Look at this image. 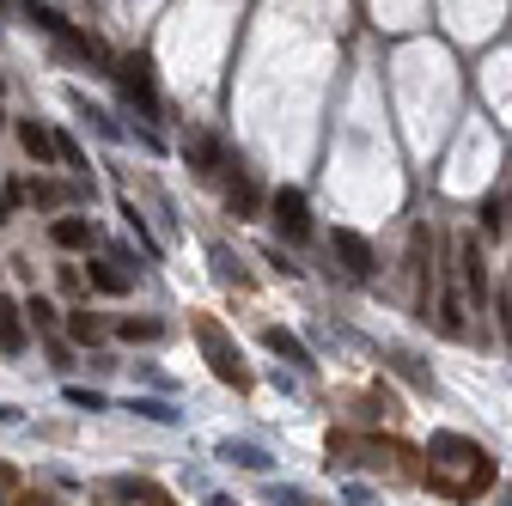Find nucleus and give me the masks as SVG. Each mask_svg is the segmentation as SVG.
Instances as JSON below:
<instances>
[{"mask_svg":"<svg viewBox=\"0 0 512 506\" xmlns=\"http://www.w3.org/2000/svg\"><path fill=\"white\" fill-rule=\"evenodd\" d=\"M427 458H433L427 482H433L439 494H452V500H470V494H482V488L494 482V464H488V452L476 446V439H464V433H433Z\"/></svg>","mask_w":512,"mask_h":506,"instance_id":"nucleus-1","label":"nucleus"},{"mask_svg":"<svg viewBox=\"0 0 512 506\" xmlns=\"http://www.w3.org/2000/svg\"><path fill=\"white\" fill-rule=\"evenodd\" d=\"M25 19L37 25V31H49L68 55H80V61H92V68H104V74H116V61H110V49L92 37V31H80V25H68L55 7H43V0H25Z\"/></svg>","mask_w":512,"mask_h":506,"instance_id":"nucleus-2","label":"nucleus"},{"mask_svg":"<svg viewBox=\"0 0 512 506\" xmlns=\"http://www.w3.org/2000/svg\"><path fill=\"white\" fill-rule=\"evenodd\" d=\"M196 342H202V354H208V366H214L220 385H232V391H250V385H256L250 366H244V354H238V342L226 336L220 318H196Z\"/></svg>","mask_w":512,"mask_h":506,"instance_id":"nucleus-3","label":"nucleus"},{"mask_svg":"<svg viewBox=\"0 0 512 506\" xmlns=\"http://www.w3.org/2000/svg\"><path fill=\"white\" fill-rule=\"evenodd\" d=\"M330 458H342V464H372V470H391V476H409V452H403V446L360 439V433H330Z\"/></svg>","mask_w":512,"mask_h":506,"instance_id":"nucleus-4","label":"nucleus"},{"mask_svg":"<svg viewBox=\"0 0 512 506\" xmlns=\"http://www.w3.org/2000/svg\"><path fill=\"white\" fill-rule=\"evenodd\" d=\"M116 80H122L128 104H141V116H159V80H153V61L147 55H122L116 61Z\"/></svg>","mask_w":512,"mask_h":506,"instance_id":"nucleus-5","label":"nucleus"},{"mask_svg":"<svg viewBox=\"0 0 512 506\" xmlns=\"http://www.w3.org/2000/svg\"><path fill=\"white\" fill-rule=\"evenodd\" d=\"M269 220H275L281 238L305 244L311 238V202H305V189H275V196H269Z\"/></svg>","mask_w":512,"mask_h":506,"instance_id":"nucleus-6","label":"nucleus"},{"mask_svg":"<svg viewBox=\"0 0 512 506\" xmlns=\"http://www.w3.org/2000/svg\"><path fill=\"white\" fill-rule=\"evenodd\" d=\"M330 257L342 263V275H348V281H372V269H378L372 244H366L354 226H336V232H330Z\"/></svg>","mask_w":512,"mask_h":506,"instance_id":"nucleus-7","label":"nucleus"},{"mask_svg":"<svg viewBox=\"0 0 512 506\" xmlns=\"http://www.w3.org/2000/svg\"><path fill=\"white\" fill-rule=\"evenodd\" d=\"M458 287H464L470 305H488V269H482V244H476V232L458 238Z\"/></svg>","mask_w":512,"mask_h":506,"instance_id":"nucleus-8","label":"nucleus"},{"mask_svg":"<svg viewBox=\"0 0 512 506\" xmlns=\"http://www.w3.org/2000/svg\"><path fill=\"white\" fill-rule=\"evenodd\" d=\"M104 494H110L116 506H177V500H171L159 482H147V476H110Z\"/></svg>","mask_w":512,"mask_h":506,"instance_id":"nucleus-9","label":"nucleus"},{"mask_svg":"<svg viewBox=\"0 0 512 506\" xmlns=\"http://www.w3.org/2000/svg\"><path fill=\"white\" fill-rule=\"evenodd\" d=\"M226 208L238 214V220H256V214H263V183H256V171L238 159L232 165V189H226Z\"/></svg>","mask_w":512,"mask_h":506,"instance_id":"nucleus-10","label":"nucleus"},{"mask_svg":"<svg viewBox=\"0 0 512 506\" xmlns=\"http://www.w3.org/2000/svg\"><path fill=\"white\" fill-rule=\"evenodd\" d=\"M183 159H189V171H196V177H214L226 159H220V141L208 135V129H189L183 135Z\"/></svg>","mask_w":512,"mask_h":506,"instance_id":"nucleus-11","label":"nucleus"},{"mask_svg":"<svg viewBox=\"0 0 512 506\" xmlns=\"http://www.w3.org/2000/svg\"><path fill=\"white\" fill-rule=\"evenodd\" d=\"M263 348H269V354H281V360H287V366H299V372H311V366H317V360L305 354V342H299L293 330H281V324H269V330H263Z\"/></svg>","mask_w":512,"mask_h":506,"instance_id":"nucleus-12","label":"nucleus"},{"mask_svg":"<svg viewBox=\"0 0 512 506\" xmlns=\"http://www.w3.org/2000/svg\"><path fill=\"white\" fill-rule=\"evenodd\" d=\"M433 324H439L445 336H470V324H464V293H458V287H445V293H439Z\"/></svg>","mask_w":512,"mask_h":506,"instance_id":"nucleus-13","label":"nucleus"},{"mask_svg":"<svg viewBox=\"0 0 512 506\" xmlns=\"http://www.w3.org/2000/svg\"><path fill=\"white\" fill-rule=\"evenodd\" d=\"M25 305H13V299H0V348L7 354H19L25 348V318H19Z\"/></svg>","mask_w":512,"mask_h":506,"instance_id":"nucleus-14","label":"nucleus"},{"mask_svg":"<svg viewBox=\"0 0 512 506\" xmlns=\"http://www.w3.org/2000/svg\"><path fill=\"white\" fill-rule=\"evenodd\" d=\"M49 238H55L61 250H86V244H92V220L68 214V220H55V226H49Z\"/></svg>","mask_w":512,"mask_h":506,"instance_id":"nucleus-15","label":"nucleus"},{"mask_svg":"<svg viewBox=\"0 0 512 506\" xmlns=\"http://www.w3.org/2000/svg\"><path fill=\"white\" fill-rule=\"evenodd\" d=\"M19 147H25L31 159H61V153H55V135L43 129V122H19Z\"/></svg>","mask_w":512,"mask_h":506,"instance_id":"nucleus-16","label":"nucleus"},{"mask_svg":"<svg viewBox=\"0 0 512 506\" xmlns=\"http://www.w3.org/2000/svg\"><path fill=\"white\" fill-rule=\"evenodd\" d=\"M220 458H226V464H244V470H269V452H263V446H250V439H226Z\"/></svg>","mask_w":512,"mask_h":506,"instance_id":"nucleus-17","label":"nucleus"},{"mask_svg":"<svg viewBox=\"0 0 512 506\" xmlns=\"http://www.w3.org/2000/svg\"><path fill=\"white\" fill-rule=\"evenodd\" d=\"M80 196V189H68V183H25V202H37V208H61V202H74Z\"/></svg>","mask_w":512,"mask_h":506,"instance_id":"nucleus-18","label":"nucleus"},{"mask_svg":"<svg viewBox=\"0 0 512 506\" xmlns=\"http://www.w3.org/2000/svg\"><path fill=\"white\" fill-rule=\"evenodd\" d=\"M68 104H74V110H80V116L92 122V129H98L104 141H122V129H116V122H110V116H104V110H98V104H92L86 92H68Z\"/></svg>","mask_w":512,"mask_h":506,"instance_id":"nucleus-19","label":"nucleus"},{"mask_svg":"<svg viewBox=\"0 0 512 506\" xmlns=\"http://www.w3.org/2000/svg\"><path fill=\"white\" fill-rule=\"evenodd\" d=\"M25 318H31V330H43V336H49V330L61 324V311H55L43 293H31V299H25Z\"/></svg>","mask_w":512,"mask_h":506,"instance_id":"nucleus-20","label":"nucleus"},{"mask_svg":"<svg viewBox=\"0 0 512 506\" xmlns=\"http://www.w3.org/2000/svg\"><path fill=\"white\" fill-rule=\"evenodd\" d=\"M68 330H74V342H104V318H98V311H74V318H68Z\"/></svg>","mask_w":512,"mask_h":506,"instance_id":"nucleus-21","label":"nucleus"},{"mask_svg":"<svg viewBox=\"0 0 512 506\" xmlns=\"http://www.w3.org/2000/svg\"><path fill=\"white\" fill-rule=\"evenodd\" d=\"M86 275H92V287H98V293H128V275H122L116 263H92Z\"/></svg>","mask_w":512,"mask_h":506,"instance_id":"nucleus-22","label":"nucleus"},{"mask_svg":"<svg viewBox=\"0 0 512 506\" xmlns=\"http://www.w3.org/2000/svg\"><path fill=\"white\" fill-rule=\"evenodd\" d=\"M116 336H122V342H159V318H122Z\"/></svg>","mask_w":512,"mask_h":506,"instance_id":"nucleus-23","label":"nucleus"},{"mask_svg":"<svg viewBox=\"0 0 512 506\" xmlns=\"http://www.w3.org/2000/svg\"><path fill=\"white\" fill-rule=\"evenodd\" d=\"M214 275H220L226 287H244V269H238V257H232L226 244H214Z\"/></svg>","mask_w":512,"mask_h":506,"instance_id":"nucleus-24","label":"nucleus"},{"mask_svg":"<svg viewBox=\"0 0 512 506\" xmlns=\"http://www.w3.org/2000/svg\"><path fill=\"white\" fill-rule=\"evenodd\" d=\"M128 409H135V415H147V421H165V427L177 421V409H171V403H159V397H135Z\"/></svg>","mask_w":512,"mask_h":506,"instance_id":"nucleus-25","label":"nucleus"},{"mask_svg":"<svg viewBox=\"0 0 512 506\" xmlns=\"http://www.w3.org/2000/svg\"><path fill=\"white\" fill-rule=\"evenodd\" d=\"M55 153H61V159H68V165H74V171H86V153H80V147H74V141H68V135H55Z\"/></svg>","mask_w":512,"mask_h":506,"instance_id":"nucleus-26","label":"nucleus"},{"mask_svg":"<svg viewBox=\"0 0 512 506\" xmlns=\"http://www.w3.org/2000/svg\"><path fill=\"white\" fill-rule=\"evenodd\" d=\"M68 403H80V409H104V397L86 391V385H68Z\"/></svg>","mask_w":512,"mask_h":506,"instance_id":"nucleus-27","label":"nucleus"},{"mask_svg":"<svg viewBox=\"0 0 512 506\" xmlns=\"http://www.w3.org/2000/svg\"><path fill=\"white\" fill-rule=\"evenodd\" d=\"M275 506H317L311 494H299V488H275Z\"/></svg>","mask_w":512,"mask_h":506,"instance_id":"nucleus-28","label":"nucleus"},{"mask_svg":"<svg viewBox=\"0 0 512 506\" xmlns=\"http://www.w3.org/2000/svg\"><path fill=\"white\" fill-rule=\"evenodd\" d=\"M342 500H348V506H378V500H372V494H366V488H348V494H342Z\"/></svg>","mask_w":512,"mask_h":506,"instance_id":"nucleus-29","label":"nucleus"},{"mask_svg":"<svg viewBox=\"0 0 512 506\" xmlns=\"http://www.w3.org/2000/svg\"><path fill=\"white\" fill-rule=\"evenodd\" d=\"M19 506H55V500H43V494H25V500H19Z\"/></svg>","mask_w":512,"mask_h":506,"instance_id":"nucleus-30","label":"nucleus"},{"mask_svg":"<svg viewBox=\"0 0 512 506\" xmlns=\"http://www.w3.org/2000/svg\"><path fill=\"white\" fill-rule=\"evenodd\" d=\"M0 421H19V409H13V403H0Z\"/></svg>","mask_w":512,"mask_h":506,"instance_id":"nucleus-31","label":"nucleus"},{"mask_svg":"<svg viewBox=\"0 0 512 506\" xmlns=\"http://www.w3.org/2000/svg\"><path fill=\"white\" fill-rule=\"evenodd\" d=\"M208 506H238V500H232V494H214V500H208Z\"/></svg>","mask_w":512,"mask_h":506,"instance_id":"nucleus-32","label":"nucleus"},{"mask_svg":"<svg viewBox=\"0 0 512 506\" xmlns=\"http://www.w3.org/2000/svg\"><path fill=\"white\" fill-rule=\"evenodd\" d=\"M506 506H512V500H506Z\"/></svg>","mask_w":512,"mask_h":506,"instance_id":"nucleus-33","label":"nucleus"}]
</instances>
